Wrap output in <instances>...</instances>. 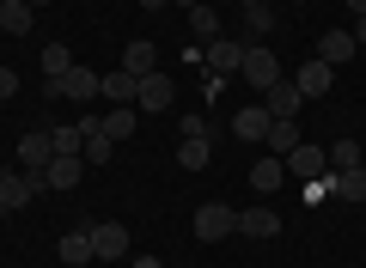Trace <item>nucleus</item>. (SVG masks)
<instances>
[{
  "instance_id": "18",
  "label": "nucleus",
  "mask_w": 366,
  "mask_h": 268,
  "mask_svg": "<svg viewBox=\"0 0 366 268\" xmlns=\"http://www.w3.org/2000/svg\"><path fill=\"white\" fill-rule=\"evenodd\" d=\"M281 183H287V165H281V159H257V165H250V189H257V195H274V189H281Z\"/></svg>"
},
{
  "instance_id": "14",
  "label": "nucleus",
  "mask_w": 366,
  "mask_h": 268,
  "mask_svg": "<svg viewBox=\"0 0 366 268\" xmlns=\"http://www.w3.org/2000/svg\"><path fill=\"white\" fill-rule=\"evenodd\" d=\"M55 256H61L67 268H86V262H92V226H74V232H61Z\"/></svg>"
},
{
  "instance_id": "28",
  "label": "nucleus",
  "mask_w": 366,
  "mask_h": 268,
  "mask_svg": "<svg viewBox=\"0 0 366 268\" xmlns=\"http://www.w3.org/2000/svg\"><path fill=\"white\" fill-rule=\"evenodd\" d=\"M104 134H110V141H129V134H134V104H117V110L104 116Z\"/></svg>"
},
{
  "instance_id": "30",
  "label": "nucleus",
  "mask_w": 366,
  "mask_h": 268,
  "mask_svg": "<svg viewBox=\"0 0 366 268\" xmlns=\"http://www.w3.org/2000/svg\"><path fill=\"white\" fill-rule=\"evenodd\" d=\"M183 141H208V116H202V110L183 116Z\"/></svg>"
},
{
  "instance_id": "15",
  "label": "nucleus",
  "mask_w": 366,
  "mask_h": 268,
  "mask_svg": "<svg viewBox=\"0 0 366 268\" xmlns=\"http://www.w3.org/2000/svg\"><path fill=\"white\" fill-rule=\"evenodd\" d=\"M354 49H360V43H354V31H324V37H317V61H330V67L354 61Z\"/></svg>"
},
{
  "instance_id": "38",
  "label": "nucleus",
  "mask_w": 366,
  "mask_h": 268,
  "mask_svg": "<svg viewBox=\"0 0 366 268\" xmlns=\"http://www.w3.org/2000/svg\"><path fill=\"white\" fill-rule=\"evenodd\" d=\"M238 6H262V0H238Z\"/></svg>"
},
{
  "instance_id": "17",
  "label": "nucleus",
  "mask_w": 366,
  "mask_h": 268,
  "mask_svg": "<svg viewBox=\"0 0 366 268\" xmlns=\"http://www.w3.org/2000/svg\"><path fill=\"white\" fill-rule=\"evenodd\" d=\"M269 122H274V116L262 110V104H250V110L232 116V134H238V141H269Z\"/></svg>"
},
{
  "instance_id": "42",
  "label": "nucleus",
  "mask_w": 366,
  "mask_h": 268,
  "mask_svg": "<svg viewBox=\"0 0 366 268\" xmlns=\"http://www.w3.org/2000/svg\"><path fill=\"white\" fill-rule=\"evenodd\" d=\"M360 165H366V159H360Z\"/></svg>"
},
{
  "instance_id": "2",
  "label": "nucleus",
  "mask_w": 366,
  "mask_h": 268,
  "mask_svg": "<svg viewBox=\"0 0 366 268\" xmlns=\"http://www.w3.org/2000/svg\"><path fill=\"white\" fill-rule=\"evenodd\" d=\"M98 86H104V74H92V67H67L61 79H49V86H43V98H79V104H92L98 98Z\"/></svg>"
},
{
  "instance_id": "7",
  "label": "nucleus",
  "mask_w": 366,
  "mask_h": 268,
  "mask_svg": "<svg viewBox=\"0 0 366 268\" xmlns=\"http://www.w3.org/2000/svg\"><path fill=\"white\" fill-rule=\"evenodd\" d=\"M92 256H98V262H122V256H129V226H117V219L92 226Z\"/></svg>"
},
{
  "instance_id": "20",
  "label": "nucleus",
  "mask_w": 366,
  "mask_h": 268,
  "mask_svg": "<svg viewBox=\"0 0 366 268\" xmlns=\"http://www.w3.org/2000/svg\"><path fill=\"white\" fill-rule=\"evenodd\" d=\"M330 195H342V202H366V165L330 171Z\"/></svg>"
},
{
  "instance_id": "40",
  "label": "nucleus",
  "mask_w": 366,
  "mask_h": 268,
  "mask_svg": "<svg viewBox=\"0 0 366 268\" xmlns=\"http://www.w3.org/2000/svg\"><path fill=\"white\" fill-rule=\"evenodd\" d=\"M293 6H305V0H293Z\"/></svg>"
},
{
  "instance_id": "21",
  "label": "nucleus",
  "mask_w": 366,
  "mask_h": 268,
  "mask_svg": "<svg viewBox=\"0 0 366 268\" xmlns=\"http://www.w3.org/2000/svg\"><path fill=\"white\" fill-rule=\"evenodd\" d=\"M293 147H300V122H287V116H281V122H269V153L287 159Z\"/></svg>"
},
{
  "instance_id": "19",
  "label": "nucleus",
  "mask_w": 366,
  "mask_h": 268,
  "mask_svg": "<svg viewBox=\"0 0 366 268\" xmlns=\"http://www.w3.org/2000/svg\"><path fill=\"white\" fill-rule=\"evenodd\" d=\"M31 25H37V13H31L25 0H0V31L6 37H31Z\"/></svg>"
},
{
  "instance_id": "41",
  "label": "nucleus",
  "mask_w": 366,
  "mask_h": 268,
  "mask_svg": "<svg viewBox=\"0 0 366 268\" xmlns=\"http://www.w3.org/2000/svg\"><path fill=\"white\" fill-rule=\"evenodd\" d=\"M0 177H6V171H0Z\"/></svg>"
},
{
  "instance_id": "9",
  "label": "nucleus",
  "mask_w": 366,
  "mask_h": 268,
  "mask_svg": "<svg viewBox=\"0 0 366 268\" xmlns=\"http://www.w3.org/2000/svg\"><path fill=\"white\" fill-rule=\"evenodd\" d=\"M262 110H269L274 122H281V116H287V122H293V116L305 110V98H300V86H293V79H274V86L262 91Z\"/></svg>"
},
{
  "instance_id": "25",
  "label": "nucleus",
  "mask_w": 366,
  "mask_h": 268,
  "mask_svg": "<svg viewBox=\"0 0 366 268\" xmlns=\"http://www.w3.org/2000/svg\"><path fill=\"white\" fill-rule=\"evenodd\" d=\"M208 159H214L208 141H177V165L183 171H208Z\"/></svg>"
},
{
  "instance_id": "8",
  "label": "nucleus",
  "mask_w": 366,
  "mask_h": 268,
  "mask_svg": "<svg viewBox=\"0 0 366 268\" xmlns=\"http://www.w3.org/2000/svg\"><path fill=\"white\" fill-rule=\"evenodd\" d=\"M55 159V141H49V128H31V134H19V165L31 171V177H43V165Z\"/></svg>"
},
{
  "instance_id": "36",
  "label": "nucleus",
  "mask_w": 366,
  "mask_h": 268,
  "mask_svg": "<svg viewBox=\"0 0 366 268\" xmlns=\"http://www.w3.org/2000/svg\"><path fill=\"white\" fill-rule=\"evenodd\" d=\"M25 6H31V13H43V6H49V0H25Z\"/></svg>"
},
{
  "instance_id": "1",
  "label": "nucleus",
  "mask_w": 366,
  "mask_h": 268,
  "mask_svg": "<svg viewBox=\"0 0 366 268\" xmlns=\"http://www.w3.org/2000/svg\"><path fill=\"white\" fill-rule=\"evenodd\" d=\"M238 232V207L232 202H202L196 207V238L202 244H220V238H232Z\"/></svg>"
},
{
  "instance_id": "37",
  "label": "nucleus",
  "mask_w": 366,
  "mask_h": 268,
  "mask_svg": "<svg viewBox=\"0 0 366 268\" xmlns=\"http://www.w3.org/2000/svg\"><path fill=\"white\" fill-rule=\"evenodd\" d=\"M348 6H354V19H360V13H366V0H348Z\"/></svg>"
},
{
  "instance_id": "33",
  "label": "nucleus",
  "mask_w": 366,
  "mask_h": 268,
  "mask_svg": "<svg viewBox=\"0 0 366 268\" xmlns=\"http://www.w3.org/2000/svg\"><path fill=\"white\" fill-rule=\"evenodd\" d=\"M165 6H171V0H141V13H165Z\"/></svg>"
},
{
  "instance_id": "12",
  "label": "nucleus",
  "mask_w": 366,
  "mask_h": 268,
  "mask_svg": "<svg viewBox=\"0 0 366 268\" xmlns=\"http://www.w3.org/2000/svg\"><path fill=\"white\" fill-rule=\"evenodd\" d=\"M79 171H86V159H79V153H55L49 165H43V189H74Z\"/></svg>"
},
{
  "instance_id": "23",
  "label": "nucleus",
  "mask_w": 366,
  "mask_h": 268,
  "mask_svg": "<svg viewBox=\"0 0 366 268\" xmlns=\"http://www.w3.org/2000/svg\"><path fill=\"white\" fill-rule=\"evenodd\" d=\"M134 86H141V79H134V74H122V67H117V74H104V86H98V91H104L110 104H134Z\"/></svg>"
},
{
  "instance_id": "4",
  "label": "nucleus",
  "mask_w": 366,
  "mask_h": 268,
  "mask_svg": "<svg viewBox=\"0 0 366 268\" xmlns=\"http://www.w3.org/2000/svg\"><path fill=\"white\" fill-rule=\"evenodd\" d=\"M281 165H287V177H300V183L330 177V153H324V147H312V141H300L287 159H281Z\"/></svg>"
},
{
  "instance_id": "16",
  "label": "nucleus",
  "mask_w": 366,
  "mask_h": 268,
  "mask_svg": "<svg viewBox=\"0 0 366 268\" xmlns=\"http://www.w3.org/2000/svg\"><path fill=\"white\" fill-rule=\"evenodd\" d=\"M159 67V49L147 37H134V43H122V74H134V79H147Z\"/></svg>"
},
{
  "instance_id": "27",
  "label": "nucleus",
  "mask_w": 366,
  "mask_h": 268,
  "mask_svg": "<svg viewBox=\"0 0 366 268\" xmlns=\"http://www.w3.org/2000/svg\"><path fill=\"white\" fill-rule=\"evenodd\" d=\"M49 141H55V153H79V159H86V128H79V122L49 128Z\"/></svg>"
},
{
  "instance_id": "32",
  "label": "nucleus",
  "mask_w": 366,
  "mask_h": 268,
  "mask_svg": "<svg viewBox=\"0 0 366 268\" xmlns=\"http://www.w3.org/2000/svg\"><path fill=\"white\" fill-rule=\"evenodd\" d=\"M354 43H360V49H366V13L354 19Z\"/></svg>"
},
{
  "instance_id": "24",
  "label": "nucleus",
  "mask_w": 366,
  "mask_h": 268,
  "mask_svg": "<svg viewBox=\"0 0 366 268\" xmlns=\"http://www.w3.org/2000/svg\"><path fill=\"white\" fill-rule=\"evenodd\" d=\"M67 67H74V49L67 43H43V79H61Z\"/></svg>"
},
{
  "instance_id": "10",
  "label": "nucleus",
  "mask_w": 366,
  "mask_h": 268,
  "mask_svg": "<svg viewBox=\"0 0 366 268\" xmlns=\"http://www.w3.org/2000/svg\"><path fill=\"white\" fill-rule=\"evenodd\" d=\"M43 189V177H31V171H6L0 177V202H6V214H19V207H31V195Z\"/></svg>"
},
{
  "instance_id": "3",
  "label": "nucleus",
  "mask_w": 366,
  "mask_h": 268,
  "mask_svg": "<svg viewBox=\"0 0 366 268\" xmlns=\"http://www.w3.org/2000/svg\"><path fill=\"white\" fill-rule=\"evenodd\" d=\"M171 104H177V79L171 74H147L141 86H134V110H147V116H159V110H171Z\"/></svg>"
},
{
  "instance_id": "5",
  "label": "nucleus",
  "mask_w": 366,
  "mask_h": 268,
  "mask_svg": "<svg viewBox=\"0 0 366 268\" xmlns=\"http://www.w3.org/2000/svg\"><path fill=\"white\" fill-rule=\"evenodd\" d=\"M238 79H244V86H257V91H269L274 79H281V61H274V49L250 43V49H244V67H238Z\"/></svg>"
},
{
  "instance_id": "34",
  "label": "nucleus",
  "mask_w": 366,
  "mask_h": 268,
  "mask_svg": "<svg viewBox=\"0 0 366 268\" xmlns=\"http://www.w3.org/2000/svg\"><path fill=\"white\" fill-rule=\"evenodd\" d=\"M134 268H165V262H159V256H134Z\"/></svg>"
},
{
  "instance_id": "29",
  "label": "nucleus",
  "mask_w": 366,
  "mask_h": 268,
  "mask_svg": "<svg viewBox=\"0 0 366 268\" xmlns=\"http://www.w3.org/2000/svg\"><path fill=\"white\" fill-rule=\"evenodd\" d=\"M244 31H250V37H269V31H274V6H269V0H262V6H244Z\"/></svg>"
},
{
  "instance_id": "35",
  "label": "nucleus",
  "mask_w": 366,
  "mask_h": 268,
  "mask_svg": "<svg viewBox=\"0 0 366 268\" xmlns=\"http://www.w3.org/2000/svg\"><path fill=\"white\" fill-rule=\"evenodd\" d=\"M171 6H183V13H189V6H202V0H171Z\"/></svg>"
},
{
  "instance_id": "11",
  "label": "nucleus",
  "mask_w": 366,
  "mask_h": 268,
  "mask_svg": "<svg viewBox=\"0 0 366 268\" xmlns=\"http://www.w3.org/2000/svg\"><path fill=\"white\" fill-rule=\"evenodd\" d=\"M293 86H300V98H330V86H336V67L312 55V61H305L300 74H293Z\"/></svg>"
},
{
  "instance_id": "26",
  "label": "nucleus",
  "mask_w": 366,
  "mask_h": 268,
  "mask_svg": "<svg viewBox=\"0 0 366 268\" xmlns=\"http://www.w3.org/2000/svg\"><path fill=\"white\" fill-rule=\"evenodd\" d=\"M360 159H366L360 141H330V171H354Z\"/></svg>"
},
{
  "instance_id": "6",
  "label": "nucleus",
  "mask_w": 366,
  "mask_h": 268,
  "mask_svg": "<svg viewBox=\"0 0 366 268\" xmlns=\"http://www.w3.org/2000/svg\"><path fill=\"white\" fill-rule=\"evenodd\" d=\"M244 49H250V43H238V37H214L202 67H208V74H220V79H232L238 67H244Z\"/></svg>"
},
{
  "instance_id": "39",
  "label": "nucleus",
  "mask_w": 366,
  "mask_h": 268,
  "mask_svg": "<svg viewBox=\"0 0 366 268\" xmlns=\"http://www.w3.org/2000/svg\"><path fill=\"white\" fill-rule=\"evenodd\" d=\"M0 219H6V202H0Z\"/></svg>"
},
{
  "instance_id": "31",
  "label": "nucleus",
  "mask_w": 366,
  "mask_h": 268,
  "mask_svg": "<svg viewBox=\"0 0 366 268\" xmlns=\"http://www.w3.org/2000/svg\"><path fill=\"white\" fill-rule=\"evenodd\" d=\"M13 91H19V74H13V67H0V104L13 98Z\"/></svg>"
},
{
  "instance_id": "22",
  "label": "nucleus",
  "mask_w": 366,
  "mask_h": 268,
  "mask_svg": "<svg viewBox=\"0 0 366 268\" xmlns=\"http://www.w3.org/2000/svg\"><path fill=\"white\" fill-rule=\"evenodd\" d=\"M189 31H196V37H202V49H208V43L220 37V13H214L208 0H202V6H189Z\"/></svg>"
},
{
  "instance_id": "13",
  "label": "nucleus",
  "mask_w": 366,
  "mask_h": 268,
  "mask_svg": "<svg viewBox=\"0 0 366 268\" xmlns=\"http://www.w3.org/2000/svg\"><path fill=\"white\" fill-rule=\"evenodd\" d=\"M238 238H281V214L274 207H244L238 214Z\"/></svg>"
}]
</instances>
